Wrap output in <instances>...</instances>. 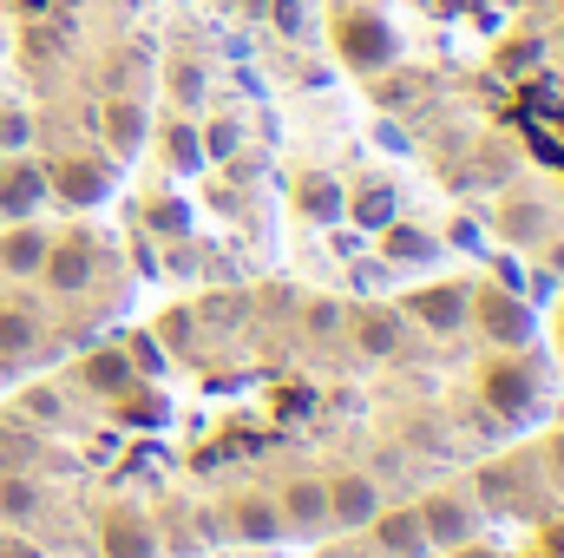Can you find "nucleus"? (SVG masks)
<instances>
[{
  "label": "nucleus",
  "mask_w": 564,
  "mask_h": 558,
  "mask_svg": "<svg viewBox=\"0 0 564 558\" xmlns=\"http://www.w3.org/2000/svg\"><path fill=\"white\" fill-rule=\"evenodd\" d=\"M335 46H341V60H348L355 73H381V66H394V60H401L394 26H388V20H375V13H348V20H341V33H335Z\"/></svg>",
  "instance_id": "f257e3e1"
},
{
  "label": "nucleus",
  "mask_w": 564,
  "mask_h": 558,
  "mask_svg": "<svg viewBox=\"0 0 564 558\" xmlns=\"http://www.w3.org/2000/svg\"><path fill=\"white\" fill-rule=\"evenodd\" d=\"M322 486H328V519H335L341 533H361V526H375V513L388 506L375 473H335V480H322Z\"/></svg>",
  "instance_id": "f03ea898"
},
{
  "label": "nucleus",
  "mask_w": 564,
  "mask_h": 558,
  "mask_svg": "<svg viewBox=\"0 0 564 558\" xmlns=\"http://www.w3.org/2000/svg\"><path fill=\"white\" fill-rule=\"evenodd\" d=\"M473 315H479V329L499 342V348H525L532 342V309L519 302V296H506V289H486V296H473Z\"/></svg>",
  "instance_id": "7ed1b4c3"
},
{
  "label": "nucleus",
  "mask_w": 564,
  "mask_h": 558,
  "mask_svg": "<svg viewBox=\"0 0 564 558\" xmlns=\"http://www.w3.org/2000/svg\"><path fill=\"white\" fill-rule=\"evenodd\" d=\"M93 270H99V257H93V237H66V244H46L40 282H46L53 296H79V289H93Z\"/></svg>",
  "instance_id": "20e7f679"
},
{
  "label": "nucleus",
  "mask_w": 564,
  "mask_h": 558,
  "mask_svg": "<svg viewBox=\"0 0 564 558\" xmlns=\"http://www.w3.org/2000/svg\"><path fill=\"white\" fill-rule=\"evenodd\" d=\"M46 197H53V184H46V171H40L33 158H13V164L0 171V217H7V224L33 217Z\"/></svg>",
  "instance_id": "39448f33"
},
{
  "label": "nucleus",
  "mask_w": 564,
  "mask_h": 558,
  "mask_svg": "<svg viewBox=\"0 0 564 558\" xmlns=\"http://www.w3.org/2000/svg\"><path fill=\"white\" fill-rule=\"evenodd\" d=\"M421 526H426V546H446V552H453V546L473 539L479 519H473V506H466L459 493H433V500H421Z\"/></svg>",
  "instance_id": "423d86ee"
},
{
  "label": "nucleus",
  "mask_w": 564,
  "mask_h": 558,
  "mask_svg": "<svg viewBox=\"0 0 564 558\" xmlns=\"http://www.w3.org/2000/svg\"><path fill=\"white\" fill-rule=\"evenodd\" d=\"M276 513H282L289 533H322V526H328V486H322V480H289L282 500H276Z\"/></svg>",
  "instance_id": "0eeeda50"
},
{
  "label": "nucleus",
  "mask_w": 564,
  "mask_h": 558,
  "mask_svg": "<svg viewBox=\"0 0 564 558\" xmlns=\"http://www.w3.org/2000/svg\"><path fill=\"white\" fill-rule=\"evenodd\" d=\"M230 533H237L243 546H276L289 526H282L276 500H263V493H243V500H230Z\"/></svg>",
  "instance_id": "6e6552de"
},
{
  "label": "nucleus",
  "mask_w": 564,
  "mask_h": 558,
  "mask_svg": "<svg viewBox=\"0 0 564 558\" xmlns=\"http://www.w3.org/2000/svg\"><path fill=\"white\" fill-rule=\"evenodd\" d=\"M408 309L421 315L426 329H446V335H453V329L473 315V289H459V282H433V289H421Z\"/></svg>",
  "instance_id": "1a4fd4ad"
},
{
  "label": "nucleus",
  "mask_w": 564,
  "mask_h": 558,
  "mask_svg": "<svg viewBox=\"0 0 564 558\" xmlns=\"http://www.w3.org/2000/svg\"><path fill=\"white\" fill-rule=\"evenodd\" d=\"M375 533H381V546L388 558H426V526H421V506H394V513H375Z\"/></svg>",
  "instance_id": "9d476101"
},
{
  "label": "nucleus",
  "mask_w": 564,
  "mask_h": 558,
  "mask_svg": "<svg viewBox=\"0 0 564 558\" xmlns=\"http://www.w3.org/2000/svg\"><path fill=\"white\" fill-rule=\"evenodd\" d=\"M46 184H59L53 197H66V204H99L112 191V171L106 164H86V158H66L59 171H46Z\"/></svg>",
  "instance_id": "9b49d317"
},
{
  "label": "nucleus",
  "mask_w": 564,
  "mask_h": 558,
  "mask_svg": "<svg viewBox=\"0 0 564 558\" xmlns=\"http://www.w3.org/2000/svg\"><path fill=\"white\" fill-rule=\"evenodd\" d=\"M99 126H106V151H112V158H139L144 132H151L144 106H132V99H112V106L99 112Z\"/></svg>",
  "instance_id": "f8f14e48"
},
{
  "label": "nucleus",
  "mask_w": 564,
  "mask_h": 558,
  "mask_svg": "<svg viewBox=\"0 0 564 558\" xmlns=\"http://www.w3.org/2000/svg\"><path fill=\"white\" fill-rule=\"evenodd\" d=\"M46 244H53V237H46V230H33V224L20 217V224L0 237V270H7V277H40V264H46Z\"/></svg>",
  "instance_id": "ddd939ff"
},
{
  "label": "nucleus",
  "mask_w": 564,
  "mask_h": 558,
  "mask_svg": "<svg viewBox=\"0 0 564 558\" xmlns=\"http://www.w3.org/2000/svg\"><path fill=\"white\" fill-rule=\"evenodd\" d=\"M486 395H492L506 415H519V408L539 395V382H532V368H525V362H492V368H486Z\"/></svg>",
  "instance_id": "4468645a"
},
{
  "label": "nucleus",
  "mask_w": 564,
  "mask_h": 558,
  "mask_svg": "<svg viewBox=\"0 0 564 558\" xmlns=\"http://www.w3.org/2000/svg\"><path fill=\"white\" fill-rule=\"evenodd\" d=\"M106 558H158V539L139 513H112L106 519Z\"/></svg>",
  "instance_id": "2eb2a0df"
},
{
  "label": "nucleus",
  "mask_w": 564,
  "mask_h": 558,
  "mask_svg": "<svg viewBox=\"0 0 564 558\" xmlns=\"http://www.w3.org/2000/svg\"><path fill=\"white\" fill-rule=\"evenodd\" d=\"M295 211H302L308 224H335V217H341V184L322 178V171H308V178L295 184Z\"/></svg>",
  "instance_id": "dca6fc26"
},
{
  "label": "nucleus",
  "mask_w": 564,
  "mask_h": 558,
  "mask_svg": "<svg viewBox=\"0 0 564 558\" xmlns=\"http://www.w3.org/2000/svg\"><path fill=\"white\" fill-rule=\"evenodd\" d=\"M348 204V217L361 224V230H381V224H394V184H361L355 197H341Z\"/></svg>",
  "instance_id": "f3484780"
},
{
  "label": "nucleus",
  "mask_w": 564,
  "mask_h": 558,
  "mask_svg": "<svg viewBox=\"0 0 564 558\" xmlns=\"http://www.w3.org/2000/svg\"><path fill=\"white\" fill-rule=\"evenodd\" d=\"M381 257L388 264H426L433 257V237L414 224H381Z\"/></svg>",
  "instance_id": "a211bd4d"
},
{
  "label": "nucleus",
  "mask_w": 564,
  "mask_h": 558,
  "mask_svg": "<svg viewBox=\"0 0 564 558\" xmlns=\"http://www.w3.org/2000/svg\"><path fill=\"white\" fill-rule=\"evenodd\" d=\"M86 388H99V395H126V388H132V362H126V348H99V355L86 362Z\"/></svg>",
  "instance_id": "6ab92c4d"
},
{
  "label": "nucleus",
  "mask_w": 564,
  "mask_h": 558,
  "mask_svg": "<svg viewBox=\"0 0 564 558\" xmlns=\"http://www.w3.org/2000/svg\"><path fill=\"white\" fill-rule=\"evenodd\" d=\"M0 355H7V362L40 355V322H33V315H20V309H0Z\"/></svg>",
  "instance_id": "aec40b11"
},
{
  "label": "nucleus",
  "mask_w": 564,
  "mask_h": 558,
  "mask_svg": "<svg viewBox=\"0 0 564 558\" xmlns=\"http://www.w3.org/2000/svg\"><path fill=\"white\" fill-rule=\"evenodd\" d=\"M355 342H361V355H394V348H401V322L381 315V309H368V315L355 322Z\"/></svg>",
  "instance_id": "412c9836"
},
{
  "label": "nucleus",
  "mask_w": 564,
  "mask_h": 558,
  "mask_svg": "<svg viewBox=\"0 0 564 558\" xmlns=\"http://www.w3.org/2000/svg\"><path fill=\"white\" fill-rule=\"evenodd\" d=\"M164 158H171L177 171H197V164H204V132H197L191 119H171V126H164Z\"/></svg>",
  "instance_id": "4be33fe9"
},
{
  "label": "nucleus",
  "mask_w": 564,
  "mask_h": 558,
  "mask_svg": "<svg viewBox=\"0 0 564 558\" xmlns=\"http://www.w3.org/2000/svg\"><path fill=\"white\" fill-rule=\"evenodd\" d=\"M164 86H171V106L191 112V106L204 99V66H197V60H171V66H164Z\"/></svg>",
  "instance_id": "5701e85b"
},
{
  "label": "nucleus",
  "mask_w": 564,
  "mask_h": 558,
  "mask_svg": "<svg viewBox=\"0 0 564 558\" xmlns=\"http://www.w3.org/2000/svg\"><path fill=\"white\" fill-rule=\"evenodd\" d=\"M40 513V493H33V480H20V473H0V519H33Z\"/></svg>",
  "instance_id": "b1692460"
},
{
  "label": "nucleus",
  "mask_w": 564,
  "mask_h": 558,
  "mask_svg": "<svg viewBox=\"0 0 564 558\" xmlns=\"http://www.w3.org/2000/svg\"><path fill=\"white\" fill-rule=\"evenodd\" d=\"M499 230H506L512 244H532V237L545 230V211H539V204H512V211H499Z\"/></svg>",
  "instance_id": "393cba45"
},
{
  "label": "nucleus",
  "mask_w": 564,
  "mask_h": 558,
  "mask_svg": "<svg viewBox=\"0 0 564 558\" xmlns=\"http://www.w3.org/2000/svg\"><path fill=\"white\" fill-rule=\"evenodd\" d=\"M126 362H132V375H158V368H164L158 335H132V342H126Z\"/></svg>",
  "instance_id": "a878e982"
},
{
  "label": "nucleus",
  "mask_w": 564,
  "mask_h": 558,
  "mask_svg": "<svg viewBox=\"0 0 564 558\" xmlns=\"http://www.w3.org/2000/svg\"><path fill=\"white\" fill-rule=\"evenodd\" d=\"M26 139H33V119L20 106H7L0 112V151H26Z\"/></svg>",
  "instance_id": "bb28decb"
},
{
  "label": "nucleus",
  "mask_w": 564,
  "mask_h": 558,
  "mask_svg": "<svg viewBox=\"0 0 564 558\" xmlns=\"http://www.w3.org/2000/svg\"><path fill=\"white\" fill-rule=\"evenodd\" d=\"M144 217H151V230H158V237H184V204H177V197H158Z\"/></svg>",
  "instance_id": "cd10ccee"
},
{
  "label": "nucleus",
  "mask_w": 564,
  "mask_h": 558,
  "mask_svg": "<svg viewBox=\"0 0 564 558\" xmlns=\"http://www.w3.org/2000/svg\"><path fill=\"white\" fill-rule=\"evenodd\" d=\"M302 322H308V335H315V342H328V335H341V302H308V315H302Z\"/></svg>",
  "instance_id": "c85d7f7f"
},
{
  "label": "nucleus",
  "mask_w": 564,
  "mask_h": 558,
  "mask_svg": "<svg viewBox=\"0 0 564 558\" xmlns=\"http://www.w3.org/2000/svg\"><path fill=\"white\" fill-rule=\"evenodd\" d=\"M26 460H33V440L13 433V427H0V473H20Z\"/></svg>",
  "instance_id": "c756f323"
},
{
  "label": "nucleus",
  "mask_w": 564,
  "mask_h": 558,
  "mask_svg": "<svg viewBox=\"0 0 564 558\" xmlns=\"http://www.w3.org/2000/svg\"><path fill=\"white\" fill-rule=\"evenodd\" d=\"M237 144H243V132H237L230 119H217V126L204 132V158H237Z\"/></svg>",
  "instance_id": "7c9ffc66"
},
{
  "label": "nucleus",
  "mask_w": 564,
  "mask_h": 558,
  "mask_svg": "<svg viewBox=\"0 0 564 558\" xmlns=\"http://www.w3.org/2000/svg\"><path fill=\"white\" fill-rule=\"evenodd\" d=\"M539 60H545V46H539V40H512V46L499 53V66H506V73H525V66H539Z\"/></svg>",
  "instance_id": "2f4dec72"
},
{
  "label": "nucleus",
  "mask_w": 564,
  "mask_h": 558,
  "mask_svg": "<svg viewBox=\"0 0 564 558\" xmlns=\"http://www.w3.org/2000/svg\"><path fill=\"white\" fill-rule=\"evenodd\" d=\"M20 415H33V420H59V395H53V388H26V395H20Z\"/></svg>",
  "instance_id": "473e14b6"
},
{
  "label": "nucleus",
  "mask_w": 564,
  "mask_h": 558,
  "mask_svg": "<svg viewBox=\"0 0 564 558\" xmlns=\"http://www.w3.org/2000/svg\"><path fill=\"white\" fill-rule=\"evenodd\" d=\"M270 20H276V33H289V40H295V33L308 26V13H302V0H270Z\"/></svg>",
  "instance_id": "72a5a7b5"
},
{
  "label": "nucleus",
  "mask_w": 564,
  "mask_h": 558,
  "mask_svg": "<svg viewBox=\"0 0 564 558\" xmlns=\"http://www.w3.org/2000/svg\"><path fill=\"white\" fill-rule=\"evenodd\" d=\"M158 342H171V348H184V342H191V309H171V315L158 322Z\"/></svg>",
  "instance_id": "f704fd0d"
},
{
  "label": "nucleus",
  "mask_w": 564,
  "mask_h": 558,
  "mask_svg": "<svg viewBox=\"0 0 564 558\" xmlns=\"http://www.w3.org/2000/svg\"><path fill=\"white\" fill-rule=\"evenodd\" d=\"M479 493L486 500H512V466H486L479 473Z\"/></svg>",
  "instance_id": "c9c22d12"
},
{
  "label": "nucleus",
  "mask_w": 564,
  "mask_h": 558,
  "mask_svg": "<svg viewBox=\"0 0 564 558\" xmlns=\"http://www.w3.org/2000/svg\"><path fill=\"white\" fill-rule=\"evenodd\" d=\"M408 93H414L408 79H381V86H375V106H408Z\"/></svg>",
  "instance_id": "e433bc0d"
},
{
  "label": "nucleus",
  "mask_w": 564,
  "mask_h": 558,
  "mask_svg": "<svg viewBox=\"0 0 564 558\" xmlns=\"http://www.w3.org/2000/svg\"><path fill=\"white\" fill-rule=\"evenodd\" d=\"M453 558H499V552H492V546H473V539H466V546H453Z\"/></svg>",
  "instance_id": "4c0bfd02"
},
{
  "label": "nucleus",
  "mask_w": 564,
  "mask_h": 558,
  "mask_svg": "<svg viewBox=\"0 0 564 558\" xmlns=\"http://www.w3.org/2000/svg\"><path fill=\"white\" fill-rule=\"evenodd\" d=\"M545 460H552V473H558V486H564V433L552 440V453H545Z\"/></svg>",
  "instance_id": "58836bf2"
},
{
  "label": "nucleus",
  "mask_w": 564,
  "mask_h": 558,
  "mask_svg": "<svg viewBox=\"0 0 564 558\" xmlns=\"http://www.w3.org/2000/svg\"><path fill=\"white\" fill-rule=\"evenodd\" d=\"M0 558H40V552H33V546H7Z\"/></svg>",
  "instance_id": "ea45409f"
},
{
  "label": "nucleus",
  "mask_w": 564,
  "mask_h": 558,
  "mask_svg": "<svg viewBox=\"0 0 564 558\" xmlns=\"http://www.w3.org/2000/svg\"><path fill=\"white\" fill-rule=\"evenodd\" d=\"M552 270L564 277V244H552Z\"/></svg>",
  "instance_id": "a19ab883"
}]
</instances>
